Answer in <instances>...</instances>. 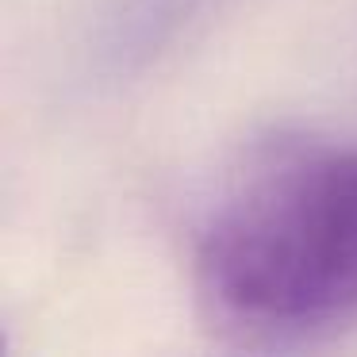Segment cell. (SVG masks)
Instances as JSON below:
<instances>
[{
    "instance_id": "1",
    "label": "cell",
    "mask_w": 357,
    "mask_h": 357,
    "mask_svg": "<svg viewBox=\"0 0 357 357\" xmlns=\"http://www.w3.org/2000/svg\"><path fill=\"white\" fill-rule=\"evenodd\" d=\"M204 323L246 346H292L357 319V142L277 135L254 146L192 234Z\"/></svg>"
}]
</instances>
